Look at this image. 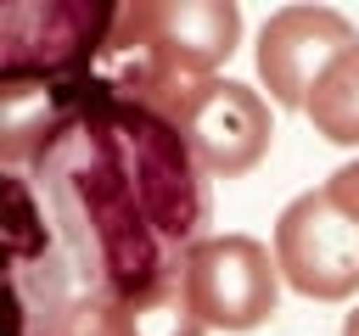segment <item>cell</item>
<instances>
[{
  "label": "cell",
  "instance_id": "1",
  "mask_svg": "<svg viewBox=\"0 0 359 336\" xmlns=\"http://www.w3.org/2000/svg\"><path fill=\"white\" fill-rule=\"evenodd\" d=\"M0 162L34 185L62 258L90 297L123 302L180 280L185 258L208 241V168L180 118L118 73L0 95Z\"/></svg>",
  "mask_w": 359,
  "mask_h": 336
},
{
  "label": "cell",
  "instance_id": "2",
  "mask_svg": "<svg viewBox=\"0 0 359 336\" xmlns=\"http://www.w3.org/2000/svg\"><path fill=\"white\" fill-rule=\"evenodd\" d=\"M236 45H241L236 0H129L118 6L107 73L157 90H191L202 78H219Z\"/></svg>",
  "mask_w": 359,
  "mask_h": 336
},
{
  "label": "cell",
  "instance_id": "3",
  "mask_svg": "<svg viewBox=\"0 0 359 336\" xmlns=\"http://www.w3.org/2000/svg\"><path fill=\"white\" fill-rule=\"evenodd\" d=\"M118 6L101 0H6L0 6V95H39L101 78L112 62Z\"/></svg>",
  "mask_w": 359,
  "mask_h": 336
},
{
  "label": "cell",
  "instance_id": "4",
  "mask_svg": "<svg viewBox=\"0 0 359 336\" xmlns=\"http://www.w3.org/2000/svg\"><path fill=\"white\" fill-rule=\"evenodd\" d=\"M6 297H11V336H50L56 319L73 308L79 280L62 258V241L34 196V185L6 168Z\"/></svg>",
  "mask_w": 359,
  "mask_h": 336
},
{
  "label": "cell",
  "instance_id": "5",
  "mask_svg": "<svg viewBox=\"0 0 359 336\" xmlns=\"http://www.w3.org/2000/svg\"><path fill=\"white\" fill-rule=\"evenodd\" d=\"M180 274L202 330H258L286 286L275 246H264L258 235H208Z\"/></svg>",
  "mask_w": 359,
  "mask_h": 336
},
{
  "label": "cell",
  "instance_id": "6",
  "mask_svg": "<svg viewBox=\"0 0 359 336\" xmlns=\"http://www.w3.org/2000/svg\"><path fill=\"white\" fill-rule=\"evenodd\" d=\"M275 263L297 297L348 302L359 291V224L325 190H303L275 218Z\"/></svg>",
  "mask_w": 359,
  "mask_h": 336
},
{
  "label": "cell",
  "instance_id": "7",
  "mask_svg": "<svg viewBox=\"0 0 359 336\" xmlns=\"http://www.w3.org/2000/svg\"><path fill=\"white\" fill-rule=\"evenodd\" d=\"M180 129L196 151V162L208 168V179H241L269 157L275 123H269V101L252 84L236 78H202L185 90L180 101Z\"/></svg>",
  "mask_w": 359,
  "mask_h": 336
},
{
  "label": "cell",
  "instance_id": "8",
  "mask_svg": "<svg viewBox=\"0 0 359 336\" xmlns=\"http://www.w3.org/2000/svg\"><path fill=\"white\" fill-rule=\"evenodd\" d=\"M353 45H359V34L342 11H331V6H280L258 28L252 62H258V78H264L269 101L286 106V112H303L320 73L337 56H348Z\"/></svg>",
  "mask_w": 359,
  "mask_h": 336
},
{
  "label": "cell",
  "instance_id": "9",
  "mask_svg": "<svg viewBox=\"0 0 359 336\" xmlns=\"http://www.w3.org/2000/svg\"><path fill=\"white\" fill-rule=\"evenodd\" d=\"M303 112H309V123H314L320 140L359 151V45L320 73V84H314V95H309Z\"/></svg>",
  "mask_w": 359,
  "mask_h": 336
},
{
  "label": "cell",
  "instance_id": "10",
  "mask_svg": "<svg viewBox=\"0 0 359 336\" xmlns=\"http://www.w3.org/2000/svg\"><path fill=\"white\" fill-rule=\"evenodd\" d=\"M320 190H325V196H331V202H337V207H342V213L359 224V162H342V168H337V174H331Z\"/></svg>",
  "mask_w": 359,
  "mask_h": 336
},
{
  "label": "cell",
  "instance_id": "11",
  "mask_svg": "<svg viewBox=\"0 0 359 336\" xmlns=\"http://www.w3.org/2000/svg\"><path fill=\"white\" fill-rule=\"evenodd\" d=\"M342 336H359V308H353V314L342 319Z\"/></svg>",
  "mask_w": 359,
  "mask_h": 336
}]
</instances>
